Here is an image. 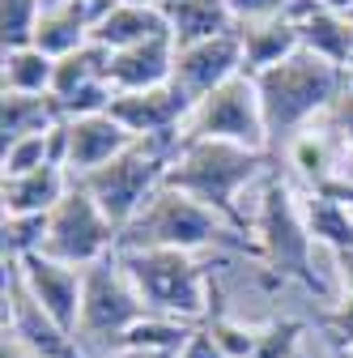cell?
<instances>
[{
	"label": "cell",
	"mask_w": 353,
	"mask_h": 358,
	"mask_svg": "<svg viewBox=\"0 0 353 358\" xmlns=\"http://www.w3.org/2000/svg\"><path fill=\"white\" fill-rule=\"evenodd\" d=\"M234 22H269V17H294L298 0H226Z\"/></svg>",
	"instance_id": "31"
},
{
	"label": "cell",
	"mask_w": 353,
	"mask_h": 358,
	"mask_svg": "<svg viewBox=\"0 0 353 358\" xmlns=\"http://www.w3.org/2000/svg\"><path fill=\"white\" fill-rule=\"evenodd\" d=\"M119 264L132 278L137 294L149 311L174 316L188 324H204L213 316L209 307V273L192 252L170 248H119Z\"/></svg>",
	"instance_id": "5"
},
{
	"label": "cell",
	"mask_w": 353,
	"mask_h": 358,
	"mask_svg": "<svg viewBox=\"0 0 353 358\" xmlns=\"http://www.w3.org/2000/svg\"><path fill=\"white\" fill-rule=\"evenodd\" d=\"M294 22H298V34H302V52H311V56L349 73V30H353L349 17H336V13L320 9L315 0H298Z\"/></svg>",
	"instance_id": "18"
},
{
	"label": "cell",
	"mask_w": 353,
	"mask_h": 358,
	"mask_svg": "<svg viewBox=\"0 0 353 358\" xmlns=\"http://www.w3.org/2000/svg\"><path fill=\"white\" fill-rule=\"evenodd\" d=\"M340 358H353V345H345V350H340Z\"/></svg>",
	"instance_id": "40"
},
{
	"label": "cell",
	"mask_w": 353,
	"mask_h": 358,
	"mask_svg": "<svg viewBox=\"0 0 353 358\" xmlns=\"http://www.w3.org/2000/svg\"><path fill=\"white\" fill-rule=\"evenodd\" d=\"M251 235H255V252L260 260L273 268L277 278H294L302 282L306 290H315L328 299L320 273H315V239L302 222V209H298V192L285 184V179L269 175L260 184V201L251 209Z\"/></svg>",
	"instance_id": "4"
},
{
	"label": "cell",
	"mask_w": 353,
	"mask_h": 358,
	"mask_svg": "<svg viewBox=\"0 0 353 358\" xmlns=\"http://www.w3.org/2000/svg\"><path fill=\"white\" fill-rule=\"evenodd\" d=\"M324 324H328V333L340 341V350L353 345V299H340L328 316H324Z\"/></svg>",
	"instance_id": "32"
},
{
	"label": "cell",
	"mask_w": 353,
	"mask_h": 358,
	"mask_svg": "<svg viewBox=\"0 0 353 358\" xmlns=\"http://www.w3.org/2000/svg\"><path fill=\"white\" fill-rule=\"evenodd\" d=\"M98 358H174V354H153V350H107Z\"/></svg>",
	"instance_id": "37"
},
{
	"label": "cell",
	"mask_w": 353,
	"mask_h": 358,
	"mask_svg": "<svg viewBox=\"0 0 353 358\" xmlns=\"http://www.w3.org/2000/svg\"><path fill=\"white\" fill-rule=\"evenodd\" d=\"M73 188V175L64 166H38L30 175H13L0 184L5 213H52Z\"/></svg>",
	"instance_id": "20"
},
{
	"label": "cell",
	"mask_w": 353,
	"mask_h": 358,
	"mask_svg": "<svg viewBox=\"0 0 353 358\" xmlns=\"http://www.w3.org/2000/svg\"><path fill=\"white\" fill-rule=\"evenodd\" d=\"M90 34H94V26L85 17L81 0H43V17H38V30H34L38 52H47L52 60H64L77 48H85Z\"/></svg>",
	"instance_id": "19"
},
{
	"label": "cell",
	"mask_w": 353,
	"mask_h": 358,
	"mask_svg": "<svg viewBox=\"0 0 353 358\" xmlns=\"http://www.w3.org/2000/svg\"><path fill=\"white\" fill-rule=\"evenodd\" d=\"M141 316H149L145 299L137 294L132 278L123 273L119 264V252L98 260L85 268V294H81V329H77V341L90 350L94 358L115 350V341L137 324Z\"/></svg>",
	"instance_id": "7"
},
{
	"label": "cell",
	"mask_w": 353,
	"mask_h": 358,
	"mask_svg": "<svg viewBox=\"0 0 353 358\" xmlns=\"http://www.w3.org/2000/svg\"><path fill=\"white\" fill-rule=\"evenodd\" d=\"M119 248H170V252H209V248H239L255 252V243L234 231L222 213H213L209 205L192 201L179 188H158L149 205L137 213V222L119 235ZM260 256V252H255Z\"/></svg>",
	"instance_id": "3"
},
{
	"label": "cell",
	"mask_w": 353,
	"mask_h": 358,
	"mask_svg": "<svg viewBox=\"0 0 353 358\" xmlns=\"http://www.w3.org/2000/svg\"><path fill=\"white\" fill-rule=\"evenodd\" d=\"M174 77V38L170 34H158V38H145L137 48H123V52H111V90L115 94H132V90H158V85H170Z\"/></svg>",
	"instance_id": "14"
},
{
	"label": "cell",
	"mask_w": 353,
	"mask_h": 358,
	"mask_svg": "<svg viewBox=\"0 0 353 358\" xmlns=\"http://www.w3.org/2000/svg\"><path fill=\"white\" fill-rule=\"evenodd\" d=\"M179 358H226V350L213 341V333H209L204 324H196V333L188 337V345H183Z\"/></svg>",
	"instance_id": "34"
},
{
	"label": "cell",
	"mask_w": 353,
	"mask_h": 358,
	"mask_svg": "<svg viewBox=\"0 0 353 358\" xmlns=\"http://www.w3.org/2000/svg\"><path fill=\"white\" fill-rule=\"evenodd\" d=\"M158 34H170L162 0H119V5L94 26L90 38L107 52H123V48H137V43L158 38Z\"/></svg>",
	"instance_id": "15"
},
{
	"label": "cell",
	"mask_w": 353,
	"mask_h": 358,
	"mask_svg": "<svg viewBox=\"0 0 353 358\" xmlns=\"http://www.w3.org/2000/svg\"><path fill=\"white\" fill-rule=\"evenodd\" d=\"M328 120H332V128L340 132V141H345V150H349V158H353V94H349V85H345V94L336 99V107L328 111Z\"/></svg>",
	"instance_id": "33"
},
{
	"label": "cell",
	"mask_w": 353,
	"mask_h": 358,
	"mask_svg": "<svg viewBox=\"0 0 353 358\" xmlns=\"http://www.w3.org/2000/svg\"><path fill=\"white\" fill-rule=\"evenodd\" d=\"M56 60L38 48H13L0 64V94H52Z\"/></svg>",
	"instance_id": "23"
},
{
	"label": "cell",
	"mask_w": 353,
	"mask_h": 358,
	"mask_svg": "<svg viewBox=\"0 0 353 358\" xmlns=\"http://www.w3.org/2000/svg\"><path fill=\"white\" fill-rule=\"evenodd\" d=\"M64 120L56 94H0V132L5 145L17 137H34V132H52Z\"/></svg>",
	"instance_id": "22"
},
{
	"label": "cell",
	"mask_w": 353,
	"mask_h": 358,
	"mask_svg": "<svg viewBox=\"0 0 353 358\" xmlns=\"http://www.w3.org/2000/svg\"><path fill=\"white\" fill-rule=\"evenodd\" d=\"M243 69V43H239V30L234 34H222V38H209V43H196V48H174V85L192 99V107L200 99H209L213 90H222L226 81H234Z\"/></svg>",
	"instance_id": "12"
},
{
	"label": "cell",
	"mask_w": 353,
	"mask_h": 358,
	"mask_svg": "<svg viewBox=\"0 0 353 358\" xmlns=\"http://www.w3.org/2000/svg\"><path fill=\"white\" fill-rule=\"evenodd\" d=\"M345 85H349V73L311 52H294L290 60H281L269 73L255 77L273 158L290 145V137H298L302 128H311L315 120H324L336 107Z\"/></svg>",
	"instance_id": "2"
},
{
	"label": "cell",
	"mask_w": 353,
	"mask_h": 358,
	"mask_svg": "<svg viewBox=\"0 0 353 358\" xmlns=\"http://www.w3.org/2000/svg\"><path fill=\"white\" fill-rule=\"evenodd\" d=\"M298 209L320 248H328V252L353 248V205L349 201L324 196V192H298Z\"/></svg>",
	"instance_id": "21"
},
{
	"label": "cell",
	"mask_w": 353,
	"mask_h": 358,
	"mask_svg": "<svg viewBox=\"0 0 353 358\" xmlns=\"http://www.w3.org/2000/svg\"><path fill=\"white\" fill-rule=\"evenodd\" d=\"M269 158L273 154H255L230 141H179L166 166V188H179L192 201L209 205L255 243L251 213L243 209V192L269 179Z\"/></svg>",
	"instance_id": "1"
},
{
	"label": "cell",
	"mask_w": 353,
	"mask_h": 358,
	"mask_svg": "<svg viewBox=\"0 0 353 358\" xmlns=\"http://www.w3.org/2000/svg\"><path fill=\"white\" fill-rule=\"evenodd\" d=\"M204 329L213 333V341L226 350V358H251V350L260 345V329L255 324H243L234 316H209Z\"/></svg>",
	"instance_id": "30"
},
{
	"label": "cell",
	"mask_w": 353,
	"mask_h": 358,
	"mask_svg": "<svg viewBox=\"0 0 353 358\" xmlns=\"http://www.w3.org/2000/svg\"><path fill=\"white\" fill-rule=\"evenodd\" d=\"M5 260L17 264L34 252H43V239H47V213H5Z\"/></svg>",
	"instance_id": "26"
},
{
	"label": "cell",
	"mask_w": 353,
	"mask_h": 358,
	"mask_svg": "<svg viewBox=\"0 0 353 358\" xmlns=\"http://www.w3.org/2000/svg\"><path fill=\"white\" fill-rule=\"evenodd\" d=\"M107 73H111V52H107V48H98V43L90 38V43H85V48H77L73 56L56 60V81H52V94L64 103V99H73V94H77V90L107 81Z\"/></svg>",
	"instance_id": "25"
},
{
	"label": "cell",
	"mask_w": 353,
	"mask_h": 358,
	"mask_svg": "<svg viewBox=\"0 0 353 358\" xmlns=\"http://www.w3.org/2000/svg\"><path fill=\"white\" fill-rule=\"evenodd\" d=\"M192 333H196V324L149 311V316H141L137 324H132V329L115 341V350H153V354H174V358H179Z\"/></svg>",
	"instance_id": "24"
},
{
	"label": "cell",
	"mask_w": 353,
	"mask_h": 358,
	"mask_svg": "<svg viewBox=\"0 0 353 358\" xmlns=\"http://www.w3.org/2000/svg\"><path fill=\"white\" fill-rule=\"evenodd\" d=\"M302 320H273L260 329V345L251 350V358H302Z\"/></svg>",
	"instance_id": "29"
},
{
	"label": "cell",
	"mask_w": 353,
	"mask_h": 358,
	"mask_svg": "<svg viewBox=\"0 0 353 358\" xmlns=\"http://www.w3.org/2000/svg\"><path fill=\"white\" fill-rule=\"evenodd\" d=\"M239 43H243V69L251 77L269 73L273 64L290 60L294 52H302V34L294 17H269V22H243L239 26Z\"/></svg>",
	"instance_id": "17"
},
{
	"label": "cell",
	"mask_w": 353,
	"mask_h": 358,
	"mask_svg": "<svg viewBox=\"0 0 353 358\" xmlns=\"http://www.w3.org/2000/svg\"><path fill=\"white\" fill-rule=\"evenodd\" d=\"M320 9H328V13H336V17H353V0H315Z\"/></svg>",
	"instance_id": "38"
},
{
	"label": "cell",
	"mask_w": 353,
	"mask_h": 358,
	"mask_svg": "<svg viewBox=\"0 0 353 358\" xmlns=\"http://www.w3.org/2000/svg\"><path fill=\"white\" fill-rule=\"evenodd\" d=\"M0 166H5V179L13 175H30L38 166H52V132H34V137H17L5 145V158H0Z\"/></svg>",
	"instance_id": "28"
},
{
	"label": "cell",
	"mask_w": 353,
	"mask_h": 358,
	"mask_svg": "<svg viewBox=\"0 0 353 358\" xmlns=\"http://www.w3.org/2000/svg\"><path fill=\"white\" fill-rule=\"evenodd\" d=\"M349 94H353V73H349Z\"/></svg>",
	"instance_id": "41"
},
{
	"label": "cell",
	"mask_w": 353,
	"mask_h": 358,
	"mask_svg": "<svg viewBox=\"0 0 353 358\" xmlns=\"http://www.w3.org/2000/svg\"><path fill=\"white\" fill-rule=\"evenodd\" d=\"M162 9L170 22L174 48H196V43H209V38H222V34L239 30L226 0H162Z\"/></svg>",
	"instance_id": "16"
},
{
	"label": "cell",
	"mask_w": 353,
	"mask_h": 358,
	"mask_svg": "<svg viewBox=\"0 0 353 358\" xmlns=\"http://www.w3.org/2000/svg\"><path fill=\"white\" fill-rule=\"evenodd\" d=\"M43 17V0H0V30H5V52L34 48V30Z\"/></svg>",
	"instance_id": "27"
},
{
	"label": "cell",
	"mask_w": 353,
	"mask_h": 358,
	"mask_svg": "<svg viewBox=\"0 0 353 358\" xmlns=\"http://www.w3.org/2000/svg\"><path fill=\"white\" fill-rule=\"evenodd\" d=\"M5 264H9V260H5ZM13 268H17V278H22L26 294H30L43 311H47V316H52L68 337H77V329H81L85 268L60 264V260H52V256H43V252H34V256L17 260Z\"/></svg>",
	"instance_id": "11"
},
{
	"label": "cell",
	"mask_w": 353,
	"mask_h": 358,
	"mask_svg": "<svg viewBox=\"0 0 353 358\" xmlns=\"http://www.w3.org/2000/svg\"><path fill=\"white\" fill-rule=\"evenodd\" d=\"M137 141H183V128L192 115V99L179 85H158V90H132L115 94L107 107Z\"/></svg>",
	"instance_id": "10"
},
{
	"label": "cell",
	"mask_w": 353,
	"mask_h": 358,
	"mask_svg": "<svg viewBox=\"0 0 353 358\" xmlns=\"http://www.w3.org/2000/svg\"><path fill=\"white\" fill-rule=\"evenodd\" d=\"M353 22V17H349ZM349 73H353V30H349Z\"/></svg>",
	"instance_id": "39"
},
{
	"label": "cell",
	"mask_w": 353,
	"mask_h": 358,
	"mask_svg": "<svg viewBox=\"0 0 353 358\" xmlns=\"http://www.w3.org/2000/svg\"><path fill=\"white\" fill-rule=\"evenodd\" d=\"M0 358H38V354H34L17 333H9V329H5V333H0Z\"/></svg>",
	"instance_id": "36"
},
{
	"label": "cell",
	"mask_w": 353,
	"mask_h": 358,
	"mask_svg": "<svg viewBox=\"0 0 353 358\" xmlns=\"http://www.w3.org/2000/svg\"><path fill=\"white\" fill-rule=\"evenodd\" d=\"M64 137H68L64 171H68L73 179H81V175L107 166L111 158H119L132 141H137L111 111H103V115H81V120H64Z\"/></svg>",
	"instance_id": "13"
},
{
	"label": "cell",
	"mask_w": 353,
	"mask_h": 358,
	"mask_svg": "<svg viewBox=\"0 0 353 358\" xmlns=\"http://www.w3.org/2000/svg\"><path fill=\"white\" fill-rule=\"evenodd\" d=\"M183 141H230V145H243V150H255V154H273L255 77L239 73L222 90H213L209 99H200L188 115Z\"/></svg>",
	"instance_id": "8"
},
{
	"label": "cell",
	"mask_w": 353,
	"mask_h": 358,
	"mask_svg": "<svg viewBox=\"0 0 353 358\" xmlns=\"http://www.w3.org/2000/svg\"><path fill=\"white\" fill-rule=\"evenodd\" d=\"M115 252H119V231L94 205V196L73 184L68 196L47 213L43 256H52L60 264H73V268H90V264H98V260H107Z\"/></svg>",
	"instance_id": "9"
},
{
	"label": "cell",
	"mask_w": 353,
	"mask_h": 358,
	"mask_svg": "<svg viewBox=\"0 0 353 358\" xmlns=\"http://www.w3.org/2000/svg\"><path fill=\"white\" fill-rule=\"evenodd\" d=\"M332 273H336V282H340L345 299H353V248L332 252Z\"/></svg>",
	"instance_id": "35"
},
{
	"label": "cell",
	"mask_w": 353,
	"mask_h": 358,
	"mask_svg": "<svg viewBox=\"0 0 353 358\" xmlns=\"http://www.w3.org/2000/svg\"><path fill=\"white\" fill-rule=\"evenodd\" d=\"M174 150H179V141H132L119 158L73 179V184L81 192H90L94 205L111 217V227L123 235L137 222V213L149 205V196L166 184V166Z\"/></svg>",
	"instance_id": "6"
}]
</instances>
